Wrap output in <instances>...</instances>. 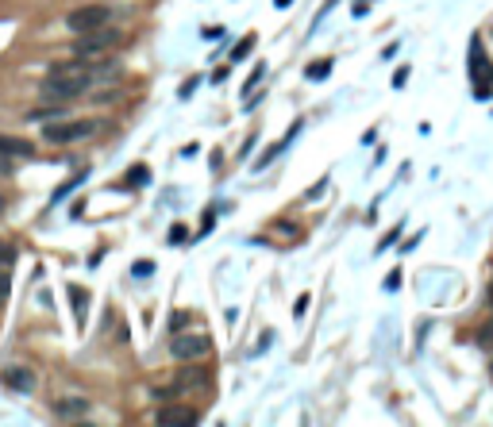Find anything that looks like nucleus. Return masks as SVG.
<instances>
[{"label": "nucleus", "mask_w": 493, "mask_h": 427, "mask_svg": "<svg viewBox=\"0 0 493 427\" xmlns=\"http://www.w3.org/2000/svg\"><path fill=\"white\" fill-rule=\"evenodd\" d=\"M201 385H204V374H196V369H182V374H177V381L174 385H170V389H174V393H182V389H201Z\"/></svg>", "instance_id": "nucleus-10"}, {"label": "nucleus", "mask_w": 493, "mask_h": 427, "mask_svg": "<svg viewBox=\"0 0 493 427\" xmlns=\"http://www.w3.org/2000/svg\"><path fill=\"white\" fill-rule=\"evenodd\" d=\"M470 77H474V93L486 101V96L493 93V65H489V58H486V51H482L478 39L470 43Z\"/></svg>", "instance_id": "nucleus-5"}, {"label": "nucleus", "mask_w": 493, "mask_h": 427, "mask_svg": "<svg viewBox=\"0 0 493 427\" xmlns=\"http://www.w3.org/2000/svg\"><path fill=\"white\" fill-rule=\"evenodd\" d=\"M251 51H254V35H243V43L235 46V51H232V62H243V58H246V54H251Z\"/></svg>", "instance_id": "nucleus-15"}, {"label": "nucleus", "mask_w": 493, "mask_h": 427, "mask_svg": "<svg viewBox=\"0 0 493 427\" xmlns=\"http://www.w3.org/2000/svg\"><path fill=\"white\" fill-rule=\"evenodd\" d=\"M405 81H408V65H401V70H397V73H393V85H397V89H401V85H405Z\"/></svg>", "instance_id": "nucleus-22"}, {"label": "nucleus", "mask_w": 493, "mask_h": 427, "mask_svg": "<svg viewBox=\"0 0 493 427\" xmlns=\"http://www.w3.org/2000/svg\"><path fill=\"white\" fill-rule=\"evenodd\" d=\"M4 381L12 385V389H20V393H31V389H35V374H31V369H8Z\"/></svg>", "instance_id": "nucleus-9"}, {"label": "nucleus", "mask_w": 493, "mask_h": 427, "mask_svg": "<svg viewBox=\"0 0 493 427\" xmlns=\"http://www.w3.org/2000/svg\"><path fill=\"white\" fill-rule=\"evenodd\" d=\"M131 274H135V277H146V274H154V266H151V262H135V266H131Z\"/></svg>", "instance_id": "nucleus-17"}, {"label": "nucleus", "mask_w": 493, "mask_h": 427, "mask_svg": "<svg viewBox=\"0 0 493 427\" xmlns=\"http://www.w3.org/2000/svg\"><path fill=\"white\" fill-rule=\"evenodd\" d=\"M397 235H401V224H397V227H393V231H389V235H385V239H382V243H377V250H385V246H393V243H397Z\"/></svg>", "instance_id": "nucleus-19"}, {"label": "nucleus", "mask_w": 493, "mask_h": 427, "mask_svg": "<svg viewBox=\"0 0 493 427\" xmlns=\"http://www.w3.org/2000/svg\"><path fill=\"white\" fill-rule=\"evenodd\" d=\"M85 400H62V404H58V416H62V420H73V416H85Z\"/></svg>", "instance_id": "nucleus-12"}, {"label": "nucleus", "mask_w": 493, "mask_h": 427, "mask_svg": "<svg viewBox=\"0 0 493 427\" xmlns=\"http://www.w3.org/2000/svg\"><path fill=\"white\" fill-rule=\"evenodd\" d=\"M305 308H308V293H301V297H297V308H293V312H297V316H305Z\"/></svg>", "instance_id": "nucleus-24"}, {"label": "nucleus", "mask_w": 493, "mask_h": 427, "mask_svg": "<svg viewBox=\"0 0 493 427\" xmlns=\"http://www.w3.org/2000/svg\"><path fill=\"white\" fill-rule=\"evenodd\" d=\"M54 116H58V108H35L31 112V120H54Z\"/></svg>", "instance_id": "nucleus-18"}, {"label": "nucleus", "mask_w": 493, "mask_h": 427, "mask_svg": "<svg viewBox=\"0 0 493 427\" xmlns=\"http://www.w3.org/2000/svg\"><path fill=\"white\" fill-rule=\"evenodd\" d=\"M89 85H93V65H85L77 58V62H65V65H51V73H46V81L39 85V93H43V101L65 104V101L85 96Z\"/></svg>", "instance_id": "nucleus-1"}, {"label": "nucleus", "mask_w": 493, "mask_h": 427, "mask_svg": "<svg viewBox=\"0 0 493 427\" xmlns=\"http://www.w3.org/2000/svg\"><path fill=\"white\" fill-rule=\"evenodd\" d=\"M204 350H208V339L204 335H177L174 347H170V355L182 358V362H193V358H201Z\"/></svg>", "instance_id": "nucleus-6"}, {"label": "nucleus", "mask_w": 493, "mask_h": 427, "mask_svg": "<svg viewBox=\"0 0 493 427\" xmlns=\"http://www.w3.org/2000/svg\"><path fill=\"white\" fill-rule=\"evenodd\" d=\"M274 8H289V0H274Z\"/></svg>", "instance_id": "nucleus-27"}, {"label": "nucleus", "mask_w": 493, "mask_h": 427, "mask_svg": "<svg viewBox=\"0 0 493 427\" xmlns=\"http://www.w3.org/2000/svg\"><path fill=\"white\" fill-rule=\"evenodd\" d=\"M0 154H4V158H31V154H35V143H31V139H20V135H0Z\"/></svg>", "instance_id": "nucleus-8"}, {"label": "nucleus", "mask_w": 493, "mask_h": 427, "mask_svg": "<svg viewBox=\"0 0 493 427\" xmlns=\"http://www.w3.org/2000/svg\"><path fill=\"white\" fill-rule=\"evenodd\" d=\"M108 20H112V8H104V4H89V8H77V12L65 15V27H70L73 35H85V31L108 27Z\"/></svg>", "instance_id": "nucleus-4"}, {"label": "nucleus", "mask_w": 493, "mask_h": 427, "mask_svg": "<svg viewBox=\"0 0 493 427\" xmlns=\"http://www.w3.org/2000/svg\"><path fill=\"white\" fill-rule=\"evenodd\" d=\"M4 300H8V274H0V312H4Z\"/></svg>", "instance_id": "nucleus-23"}, {"label": "nucleus", "mask_w": 493, "mask_h": 427, "mask_svg": "<svg viewBox=\"0 0 493 427\" xmlns=\"http://www.w3.org/2000/svg\"><path fill=\"white\" fill-rule=\"evenodd\" d=\"M8 162H12V158H4V154H0V174H12V166H8Z\"/></svg>", "instance_id": "nucleus-26"}, {"label": "nucleus", "mask_w": 493, "mask_h": 427, "mask_svg": "<svg viewBox=\"0 0 493 427\" xmlns=\"http://www.w3.org/2000/svg\"><path fill=\"white\" fill-rule=\"evenodd\" d=\"M120 43H123V35H120V31H104V27L85 31V39H77V43H73V58L89 62V58H96V54L116 51Z\"/></svg>", "instance_id": "nucleus-2"}, {"label": "nucleus", "mask_w": 493, "mask_h": 427, "mask_svg": "<svg viewBox=\"0 0 493 427\" xmlns=\"http://www.w3.org/2000/svg\"><path fill=\"white\" fill-rule=\"evenodd\" d=\"M385 289H389V293H393V289H401V269H393V274L385 277Z\"/></svg>", "instance_id": "nucleus-20"}, {"label": "nucleus", "mask_w": 493, "mask_h": 427, "mask_svg": "<svg viewBox=\"0 0 493 427\" xmlns=\"http://www.w3.org/2000/svg\"><path fill=\"white\" fill-rule=\"evenodd\" d=\"M478 343H482V347H486V343H493V324H486V327L478 331Z\"/></svg>", "instance_id": "nucleus-21"}, {"label": "nucleus", "mask_w": 493, "mask_h": 427, "mask_svg": "<svg viewBox=\"0 0 493 427\" xmlns=\"http://www.w3.org/2000/svg\"><path fill=\"white\" fill-rule=\"evenodd\" d=\"M189 324V312H174V319H170V331H182Z\"/></svg>", "instance_id": "nucleus-16"}, {"label": "nucleus", "mask_w": 493, "mask_h": 427, "mask_svg": "<svg viewBox=\"0 0 493 427\" xmlns=\"http://www.w3.org/2000/svg\"><path fill=\"white\" fill-rule=\"evenodd\" d=\"M162 427H193L201 420V412L196 408H185V404H170V408H158V416H154Z\"/></svg>", "instance_id": "nucleus-7"}, {"label": "nucleus", "mask_w": 493, "mask_h": 427, "mask_svg": "<svg viewBox=\"0 0 493 427\" xmlns=\"http://www.w3.org/2000/svg\"><path fill=\"white\" fill-rule=\"evenodd\" d=\"M327 73H332V62H327V58H324V62H312V65H308V81H324Z\"/></svg>", "instance_id": "nucleus-14"}, {"label": "nucleus", "mask_w": 493, "mask_h": 427, "mask_svg": "<svg viewBox=\"0 0 493 427\" xmlns=\"http://www.w3.org/2000/svg\"><path fill=\"white\" fill-rule=\"evenodd\" d=\"M70 300H73V312H77V327H81V324H85V308H89V293L73 285V289H70Z\"/></svg>", "instance_id": "nucleus-11"}, {"label": "nucleus", "mask_w": 493, "mask_h": 427, "mask_svg": "<svg viewBox=\"0 0 493 427\" xmlns=\"http://www.w3.org/2000/svg\"><path fill=\"white\" fill-rule=\"evenodd\" d=\"M101 127L96 120H65V123H46L43 139L54 146H65V143H77V139H89L93 131Z\"/></svg>", "instance_id": "nucleus-3"}, {"label": "nucleus", "mask_w": 493, "mask_h": 427, "mask_svg": "<svg viewBox=\"0 0 493 427\" xmlns=\"http://www.w3.org/2000/svg\"><path fill=\"white\" fill-rule=\"evenodd\" d=\"M146 181H151V170L146 166H131L127 170V185H146Z\"/></svg>", "instance_id": "nucleus-13"}, {"label": "nucleus", "mask_w": 493, "mask_h": 427, "mask_svg": "<svg viewBox=\"0 0 493 427\" xmlns=\"http://www.w3.org/2000/svg\"><path fill=\"white\" fill-rule=\"evenodd\" d=\"M196 81H201V77H189V81H185V85H182V96L193 93V89H196Z\"/></svg>", "instance_id": "nucleus-25"}]
</instances>
